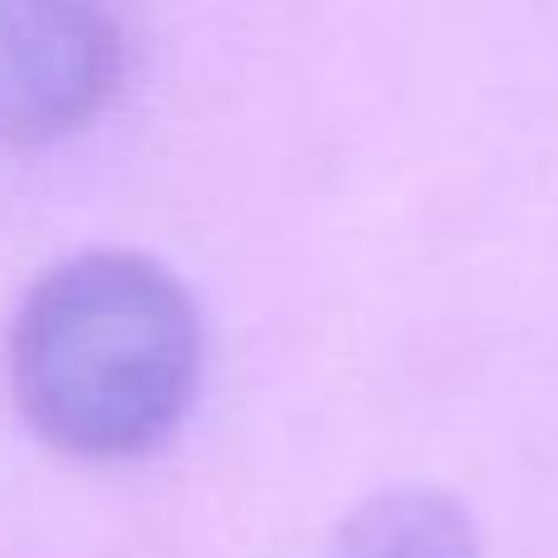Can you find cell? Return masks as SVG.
<instances>
[{"label": "cell", "instance_id": "1", "mask_svg": "<svg viewBox=\"0 0 558 558\" xmlns=\"http://www.w3.org/2000/svg\"><path fill=\"white\" fill-rule=\"evenodd\" d=\"M202 328L172 270L133 251L54 265L20 304L10 377L20 412L74 456L157 446L196 392Z\"/></svg>", "mask_w": 558, "mask_h": 558}, {"label": "cell", "instance_id": "2", "mask_svg": "<svg viewBox=\"0 0 558 558\" xmlns=\"http://www.w3.org/2000/svg\"><path fill=\"white\" fill-rule=\"evenodd\" d=\"M123 35L113 15L54 0H0V143H49L113 98Z\"/></svg>", "mask_w": 558, "mask_h": 558}, {"label": "cell", "instance_id": "3", "mask_svg": "<svg viewBox=\"0 0 558 558\" xmlns=\"http://www.w3.org/2000/svg\"><path fill=\"white\" fill-rule=\"evenodd\" d=\"M324 558H475V534L451 495L387 490L338 524Z\"/></svg>", "mask_w": 558, "mask_h": 558}]
</instances>
